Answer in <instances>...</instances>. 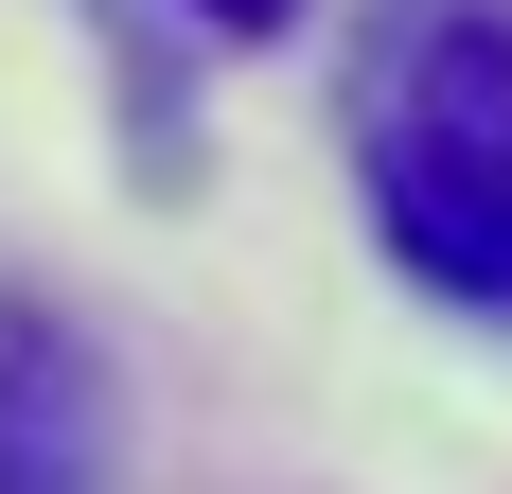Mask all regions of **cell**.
<instances>
[{"label":"cell","instance_id":"cell-3","mask_svg":"<svg viewBox=\"0 0 512 494\" xmlns=\"http://www.w3.org/2000/svg\"><path fill=\"white\" fill-rule=\"evenodd\" d=\"M195 36H283V18H318V0H177Z\"/></svg>","mask_w":512,"mask_h":494},{"label":"cell","instance_id":"cell-2","mask_svg":"<svg viewBox=\"0 0 512 494\" xmlns=\"http://www.w3.org/2000/svg\"><path fill=\"white\" fill-rule=\"evenodd\" d=\"M0 494H124V389L71 300H0Z\"/></svg>","mask_w":512,"mask_h":494},{"label":"cell","instance_id":"cell-1","mask_svg":"<svg viewBox=\"0 0 512 494\" xmlns=\"http://www.w3.org/2000/svg\"><path fill=\"white\" fill-rule=\"evenodd\" d=\"M336 142H354L371 247L424 300L512 318V0H371Z\"/></svg>","mask_w":512,"mask_h":494}]
</instances>
